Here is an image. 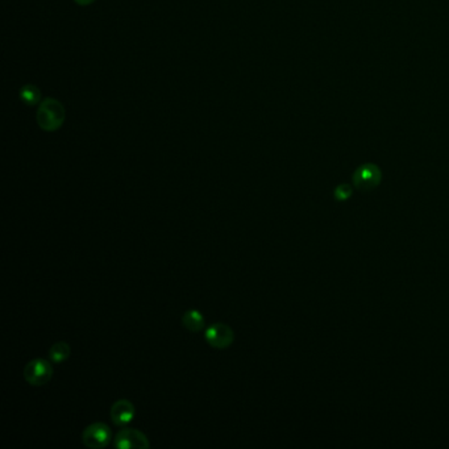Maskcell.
I'll list each match as a JSON object with an SVG mask.
<instances>
[{
    "mask_svg": "<svg viewBox=\"0 0 449 449\" xmlns=\"http://www.w3.org/2000/svg\"><path fill=\"white\" fill-rule=\"evenodd\" d=\"M182 324L187 331L194 332V333L201 332L203 330L204 324H206L203 314L201 311L195 310V309L187 310L183 314Z\"/></svg>",
    "mask_w": 449,
    "mask_h": 449,
    "instance_id": "ba28073f",
    "label": "cell"
},
{
    "mask_svg": "<svg viewBox=\"0 0 449 449\" xmlns=\"http://www.w3.org/2000/svg\"><path fill=\"white\" fill-rule=\"evenodd\" d=\"M72 354V348L66 342H58L53 344L49 349V358L54 364H61L66 361Z\"/></svg>",
    "mask_w": 449,
    "mask_h": 449,
    "instance_id": "9c48e42d",
    "label": "cell"
},
{
    "mask_svg": "<svg viewBox=\"0 0 449 449\" xmlns=\"http://www.w3.org/2000/svg\"><path fill=\"white\" fill-rule=\"evenodd\" d=\"M204 339L215 349H225L235 342V332L224 323H215L207 328Z\"/></svg>",
    "mask_w": 449,
    "mask_h": 449,
    "instance_id": "5b68a950",
    "label": "cell"
},
{
    "mask_svg": "<svg viewBox=\"0 0 449 449\" xmlns=\"http://www.w3.org/2000/svg\"><path fill=\"white\" fill-rule=\"evenodd\" d=\"M74 1L78 6H81V7H87V6H90V4H93V3H95L97 0H74Z\"/></svg>",
    "mask_w": 449,
    "mask_h": 449,
    "instance_id": "7c38bea8",
    "label": "cell"
},
{
    "mask_svg": "<svg viewBox=\"0 0 449 449\" xmlns=\"http://www.w3.org/2000/svg\"><path fill=\"white\" fill-rule=\"evenodd\" d=\"M53 366L45 358H34L24 368V378L31 386L46 385L53 378Z\"/></svg>",
    "mask_w": 449,
    "mask_h": 449,
    "instance_id": "3957f363",
    "label": "cell"
},
{
    "mask_svg": "<svg viewBox=\"0 0 449 449\" xmlns=\"http://www.w3.org/2000/svg\"><path fill=\"white\" fill-rule=\"evenodd\" d=\"M136 415L135 405L128 399H119L111 407V419L114 424L124 427L129 424Z\"/></svg>",
    "mask_w": 449,
    "mask_h": 449,
    "instance_id": "52a82bcc",
    "label": "cell"
},
{
    "mask_svg": "<svg viewBox=\"0 0 449 449\" xmlns=\"http://www.w3.org/2000/svg\"><path fill=\"white\" fill-rule=\"evenodd\" d=\"M353 185L358 192L369 193L377 189L382 181V171L372 162L358 166L353 173Z\"/></svg>",
    "mask_w": 449,
    "mask_h": 449,
    "instance_id": "7a4b0ae2",
    "label": "cell"
},
{
    "mask_svg": "<svg viewBox=\"0 0 449 449\" xmlns=\"http://www.w3.org/2000/svg\"><path fill=\"white\" fill-rule=\"evenodd\" d=\"M19 95L27 106H36L41 100V91L37 86L34 85L22 86L19 91Z\"/></svg>",
    "mask_w": 449,
    "mask_h": 449,
    "instance_id": "30bf717a",
    "label": "cell"
},
{
    "mask_svg": "<svg viewBox=\"0 0 449 449\" xmlns=\"http://www.w3.org/2000/svg\"><path fill=\"white\" fill-rule=\"evenodd\" d=\"M65 118L66 111L64 105L54 98L43 99L36 115L39 127L46 132H55L61 128L65 123Z\"/></svg>",
    "mask_w": 449,
    "mask_h": 449,
    "instance_id": "6da1fadb",
    "label": "cell"
},
{
    "mask_svg": "<svg viewBox=\"0 0 449 449\" xmlns=\"http://www.w3.org/2000/svg\"><path fill=\"white\" fill-rule=\"evenodd\" d=\"M112 440V431L106 423L97 422L85 428L82 432V443L87 448H106Z\"/></svg>",
    "mask_w": 449,
    "mask_h": 449,
    "instance_id": "277c9868",
    "label": "cell"
},
{
    "mask_svg": "<svg viewBox=\"0 0 449 449\" xmlns=\"http://www.w3.org/2000/svg\"><path fill=\"white\" fill-rule=\"evenodd\" d=\"M114 447L119 449L149 448L150 443L147 435L135 428H121L114 438Z\"/></svg>",
    "mask_w": 449,
    "mask_h": 449,
    "instance_id": "8992f818",
    "label": "cell"
},
{
    "mask_svg": "<svg viewBox=\"0 0 449 449\" xmlns=\"http://www.w3.org/2000/svg\"><path fill=\"white\" fill-rule=\"evenodd\" d=\"M353 189L351 185H348V183H342V185H339L336 189H335V198L337 199V201H340V202H345V201H348L349 198H351V195H352Z\"/></svg>",
    "mask_w": 449,
    "mask_h": 449,
    "instance_id": "8fae6325",
    "label": "cell"
}]
</instances>
